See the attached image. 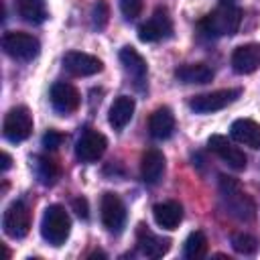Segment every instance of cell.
<instances>
[{
  "instance_id": "8fae6325",
  "label": "cell",
  "mask_w": 260,
  "mask_h": 260,
  "mask_svg": "<svg viewBox=\"0 0 260 260\" xmlns=\"http://www.w3.org/2000/svg\"><path fill=\"white\" fill-rule=\"evenodd\" d=\"M63 67L75 75V77H87V75H95L104 69V63L89 55V53H81V51H69L63 57Z\"/></svg>"
},
{
  "instance_id": "6da1fadb",
  "label": "cell",
  "mask_w": 260,
  "mask_h": 260,
  "mask_svg": "<svg viewBox=\"0 0 260 260\" xmlns=\"http://www.w3.org/2000/svg\"><path fill=\"white\" fill-rule=\"evenodd\" d=\"M219 193L225 201L230 215L240 221H250L256 215V205L248 193H244L234 177H219Z\"/></svg>"
},
{
  "instance_id": "484cf974",
  "label": "cell",
  "mask_w": 260,
  "mask_h": 260,
  "mask_svg": "<svg viewBox=\"0 0 260 260\" xmlns=\"http://www.w3.org/2000/svg\"><path fill=\"white\" fill-rule=\"evenodd\" d=\"M232 248L238 252V254H244V256H250L258 250V240L252 236V234H246V232H238L232 236Z\"/></svg>"
},
{
  "instance_id": "44dd1931",
  "label": "cell",
  "mask_w": 260,
  "mask_h": 260,
  "mask_svg": "<svg viewBox=\"0 0 260 260\" xmlns=\"http://www.w3.org/2000/svg\"><path fill=\"white\" fill-rule=\"evenodd\" d=\"M120 63L124 65L126 73L136 81V83H142L146 79V61L142 59V55L134 49V47H124L120 51Z\"/></svg>"
},
{
  "instance_id": "7a4b0ae2",
  "label": "cell",
  "mask_w": 260,
  "mask_h": 260,
  "mask_svg": "<svg viewBox=\"0 0 260 260\" xmlns=\"http://www.w3.org/2000/svg\"><path fill=\"white\" fill-rule=\"evenodd\" d=\"M242 22V10L238 6H219L203 20H199V30L207 37H230L236 35Z\"/></svg>"
},
{
  "instance_id": "cb8c5ba5",
  "label": "cell",
  "mask_w": 260,
  "mask_h": 260,
  "mask_svg": "<svg viewBox=\"0 0 260 260\" xmlns=\"http://www.w3.org/2000/svg\"><path fill=\"white\" fill-rule=\"evenodd\" d=\"M183 254L189 260H199L207 254V238L203 232H191L189 238L185 240L183 246Z\"/></svg>"
},
{
  "instance_id": "ba28073f",
  "label": "cell",
  "mask_w": 260,
  "mask_h": 260,
  "mask_svg": "<svg viewBox=\"0 0 260 260\" xmlns=\"http://www.w3.org/2000/svg\"><path fill=\"white\" fill-rule=\"evenodd\" d=\"M100 215H102V223L108 228V232H112V234L122 232V228L126 223V207L116 193H104L102 195Z\"/></svg>"
},
{
  "instance_id": "5b68a950",
  "label": "cell",
  "mask_w": 260,
  "mask_h": 260,
  "mask_svg": "<svg viewBox=\"0 0 260 260\" xmlns=\"http://www.w3.org/2000/svg\"><path fill=\"white\" fill-rule=\"evenodd\" d=\"M32 132V116L24 106L12 108L6 116H4V124H2V134L6 140L10 142H22L30 136Z\"/></svg>"
},
{
  "instance_id": "9a60e30c",
  "label": "cell",
  "mask_w": 260,
  "mask_h": 260,
  "mask_svg": "<svg viewBox=\"0 0 260 260\" xmlns=\"http://www.w3.org/2000/svg\"><path fill=\"white\" fill-rule=\"evenodd\" d=\"M232 67L240 75L254 73L260 67V45L258 43H248V45L238 47L232 53Z\"/></svg>"
},
{
  "instance_id": "30bf717a",
  "label": "cell",
  "mask_w": 260,
  "mask_h": 260,
  "mask_svg": "<svg viewBox=\"0 0 260 260\" xmlns=\"http://www.w3.org/2000/svg\"><path fill=\"white\" fill-rule=\"evenodd\" d=\"M106 146H108L106 136L98 130L87 128V130H83V134L79 136V140L75 144V156L81 162H93L106 152Z\"/></svg>"
},
{
  "instance_id": "4316f807",
  "label": "cell",
  "mask_w": 260,
  "mask_h": 260,
  "mask_svg": "<svg viewBox=\"0 0 260 260\" xmlns=\"http://www.w3.org/2000/svg\"><path fill=\"white\" fill-rule=\"evenodd\" d=\"M120 12L124 14L126 20H134L142 12V0H118Z\"/></svg>"
},
{
  "instance_id": "83f0119b",
  "label": "cell",
  "mask_w": 260,
  "mask_h": 260,
  "mask_svg": "<svg viewBox=\"0 0 260 260\" xmlns=\"http://www.w3.org/2000/svg\"><path fill=\"white\" fill-rule=\"evenodd\" d=\"M108 16H110L108 4H106L104 0H100V2L93 6V14H91V20H93V28L102 30V28L108 24Z\"/></svg>"
},
{
  "instance_id": "5bb4252c",
  "label": "cell",
  "mask_w": 260,
  "mask_h": 260,
  "mask_svg": "<svg viewBox=\"0 0 260 260\" xmlns=\"http://www.w3.org/2000/svg\"><path fill=\"white\" fill-rule=\"evenodd\" d=\"M136 244H138V250L142 256L146 258H160L169 252L171 248V240L169 238H160L156 234H152L146 225H138L136 230Z\"/></svg>"
},
{
  "instance_id": "f1b7e54d",
  "label": "cell",
  "mask_w": 260,
  "mask_h": 260,
  "mask_svg": "<svg viewBox=\"0 0 260 260\" xmlns=\"http://www.w3.org/2000/svg\"><path fill=\"white\" fill-rule=\"evenodd\" d=\"M61 142H63V134L57 132V130H49V132H45V136H43V146H45V148H57Z\"/></svg>"
},
{
  "instance_id": "ffe728a7",
  "label": "cell",
  "mask_w": 260,
  "mask_h": 260,
  "mask_svg": "<svg viewBox=\"0 0 260 260\" xmlns=\"http://www.w3.org/2000/svg\"><path fill=\"white\" fill-rule=\"evenodd\" d=\"M152 215L158 228L162 230H175L183 219V207L177 201H162L152 207Z\"/></svg>"
},
{
  "instance_id": "3957f363",
  "label": "cell",
  "mask_w": 260,
  "mask_h": 260,
  "mask_svg": "<svg viewBox=\"0 0 260 260\" xmlns=\"http://www.w3.org/2000/svg\"><path fill=\"white\" fill-rule=\"evenodd\" d=\"M69 232H71V219H69V213L65 211V207L49 205L45 209L43 221H41L43 240L49 242L51 246H61L69 238Z\"/></svg>"
},
{
  "instance_id": "d6986e66",
  "label": "cell",
  "mask_w": 260,
  "mask_h": 260,
  "mask_svg": "<svg viewBox=\"0 0 260 260\" xmlns=\"http://www.w3.org/2000/svg\"><path fill=\"white\" fill-rule=\"evenodd\" d=\"M148 132L156 140H167L175 132V116L169 108H156L148 118Z\"/></svg>"
},
{
  "instance_id": "4fadbf2b",
  "label": "cell",
  "mask_w": 260,
  "mask_h": 260,
  "mask_svg": "<svg viewBox=\"0 0 260 260\" xmlns=\"http://www.w3.org/2000/svg\"><path fill=\"white\" fill-rule=\"evenodd\" d=\"M79 102H81V95L71 83H65V81L53 83V87H51V106L59 114L65 116V114L75 112L79 108Z\"/></svg>"
},
{
  "instance_id": "2e32d148",
  "label": "cell",
  "mask_w": 260,
  "mask_h": 260,
  "mask_svg": "<svg viewBox=\"0 0 260 260\" xmlns=\"http://www.w3.org/2000/svg\"><path fill=\"white\" fill-rule=\"evenodd\" d=\"M165 173V154L158 148H148L140 160V177L148 185H156Z\"/></svg>"
},
{
  "instance_id": "d4e9b609",
  "label": "cell",
  "mask_w": 260,
  "mask_h": 260,
  "mask_svg": "<svg viewBox=\"0 0 260 260\" xmlns=\"http://www.w3.org/2000/svg\"><path fill=\"white\" fill-rule=\"evenodd\" d=\"M35 173L39 177V181L43 185H53L59 177V167L53 158H47V156H37L35 158Z\"/></svg>"
},
{
  "instance_id": "7402d4cb",
  "label": "cell",
  "mask_w": 260,
  "mask_h": 260,
  "mask_svg": "<svg viewBox=\"0 0 260 260\" xmlns=\"http://www.w3.org/2000/svg\"><path fill=\"white\" fill-rule=\"evenodd\" d=\"M175 77L183 83H209L213 79V69L205 63H187L175 69Z\"/></svg>"
},
{
  "instance_id": "9c48e42d",
  "label": "cell",
  "mask_w": 260,
  "mask_h": 260,
  "mask_svg": "<svg viewBox=\"0 0 260 260\" xmlns=\"http://www.w3.org/2000/svg\"><path fill=\"white\" fill-rule=\"evenodd\" d=\"M238 95H240V89H217V91H209V93H201V95L191 98L189 108L197 114H209V112L223 110L225 106L236 102Z\"/></svg>"
},
{
  "instance_id": "f546056e",
  "label": "cell",
  "mask_w": 260,
  "mask_h": 260,
  "mask_svg": "<svg viewBox=\"0 0 260 260\" xmlns=\"http://www.w3.org/2000/svg\"><path fill=\"white\" fill-rule=\"evenodd\" d=\"M73 209H75V213H77L81 219H87L89 209H87V201H85L83 197H75V199H73Z\"/></svg>"
},
{
  "instance_id": "7c38bea8",
  "label": "cell",
  "mask_w": 260,
  "mask_h": 260,
  "mask_svg": "<svg viewBox=\"0 0 260 260\" xmlns=\"http://www.w3.org/2000/svg\"><path fill=\"white\" fill-rule=\"evenodd\" d=\"M207 146H209V150H213L228 167H232V169H236V171L246 169V154H244L238 146H234L225 136H221V134L209 136Z\"/></svg>"
},
{
  "instance_id": "52a82bcc",
  "label": "cell",
  "mask_w": 260,
  "mask_h": 260,
  "mask_svg": "<svg viewBox=\"0 0 260 260\" xmlns=\"http://www.w3.org/2000/svg\"><path fill=\"white\" fill-rule=\"evenodd\" d=\"M171 32H173V22L167 8H156L152 16L138 26V39L142 43H156L160 39L171 37Z\"/></svg>"
},
{
  "instance_id": "1f68e13d",
  "label": "cell",
  "mask_w": 260,
  "mask_h": 260,
  "mask_svg": "<svg viewBox=\"0 0 260 260\" xmlns=\"http://www.w3.org/2000/svg\"><path fill=\"white\" fill-rule=\"evenodd\" d=\"M219 6H236V0H219Z\"/></svg>"
},
{
  "instance_id": "4dcf8cb0",
  "label": "cell",
  "mask_w": 260,
  "mask_h": 260,
  "mask_svg": "<svg viewBox=\"0 0 260 260\" xmlns=\"http://www.w3.org/2000/svg\"><path fill=\"white\" fill-rule=\"evenodd\" d=\"M10 162H12L10 154L8 152H2V171H8L10 169Z\"/></svg>"
},
{
  "instance_id": "277c9868",
  "label": "cell",
  "mask_w": 260,
  "mask_h": 260,
  "mask_svg": "<svg viewBox=\"0 0 260 260\" xmlns=\"http://www.w3.org/2000/svg\"><path fill=\"white\" fill-rule=\"evenodd\" d=\"M2 49L6 55H10L12 59L18 61H30L39 55L41 51V43L37 37L22 32V30H8L2 37Z\"/></svg>"
},
{
  "instance_id": "603a6c76",
  "label": "cell",
  "mask_w": 260,
  "mask_h": 260,
  "mask_svg": "<svg viewBox=\"0 0 260 260\" xmlns=\"http://www.w3.org/2000/svg\"><path fill=\"white\" fill-rule=\"evenodd\" d=\"M16 10L20 18L30 24H41L47 18L45 0H16Z\"/></svg>"
},
{
  "instance_id": "e0dca14e",
  "label": "cell",
  "mask_w": 260,
  "mask_h": 260,
  "mask_svg": "<svg viewBox=\"0 0 260 260\" xmlns=\"http://www.w3.org/2000/svg\"><path fill=\"white\" fill-rule=\"evenodd\" d=\"M134 108H136V104H134V100H132L130 95H118V98L112 102L110 112H108V122H110V126H112L114 130H124L126 124H128V122L132 120V116H134Z\"/></svg>"
},
{
  "instance_id": "ac0fdd59",
  "label": "cell",
  "mask_w": 260,
  "mask_h": 260,
  "mask_svg": "<svg viewBox=\"0 0 260 260\" xmlns=\"http://www.w3.org/2000/svg\"><path fill=\"white\" fill-rule=\"evenodd\" d=\"M230 134L236 142L250 146V148H260V124H256L250 118H240L232 124Z\"/></svg>"
},
{
  "instance_id": "8992f818",
  "label": "cell",
  "mask_w": 260,
  "mask_h": 260,
  "mask_svg": "<svg viewBox=\"0 0 260 260\" xmlns=\"http://www.w3.org/2000/svg\"><path fill=\"white\" fill-rule=\"evenodd\" d=\"M2 228L8 238H14V240L24 238L30 230V211H28L26 203H22V201L10 203L2 215Z\"/></svg>"
}]
</instances>
